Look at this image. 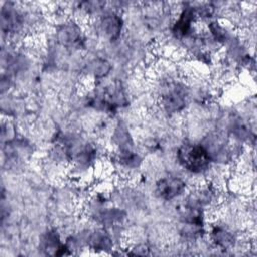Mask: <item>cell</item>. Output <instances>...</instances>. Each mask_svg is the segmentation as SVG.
<instances>
[{"instance_id": "6da1fadb", "label": "cell", "mask_w": 257, "mask_h": 257, "mask_svg": "<svg viewBox=\"0 0 257 257\" xmlns=\"http://www.w3.org/2000/svg\"><path fill=\"white\" fill-rule=\"evenodd\" d=\"M177 159L183 168L193 174L206 172L212 162V156L206 147L192 143H186L179 147Z\"/></svg>"}, {"instance_id": "7a4b0ae2", "label": "cell", "mask_w": 257, "mask_h": 257, "mask_svg": "<svg viewBox=\"0 0 257 257\" xmlns=\"http://www.w3.org/2000/svg\"><path fill=\"white\" fill-rule=\"evenodd\" d=\"M187 92L180 84H173L161 96V104L169 113L182 111L186 106Z\"/></svg>"}, {"instance_id": "3957f363", "label": "cell", "mask_w": 257, "mask_h": 257, "mask_svg": "<svg viewBox=\"0 0 257 257\" xmlns=\"http://www.w3.org/2000/svg\"><path fill=\"white\" fill-rule=\"evenodd\" d=\"M23 14L16 9L14 3L6 2L1 7V28L2 32L15 33L18 32L24 25Z\"/></svg>"}, {"instance_id": "277c9868", "label": "cell", "mask_w": 257, "mask_h": 257, "mask_svg": "<svg viewBox=\"0 0 257 257\" xmlns=\"http://www.w3.org/2000/svg\"><path fill=\"white\" fill-rule=\"evenodd\" d=\"M186 190V183L178 177H164L156 184L157 195L166 201H171L181 196Z\"/></svg>"}, {"instance_id": "5b68a950", "label": "cell", "mask_w": 257, "mask_h": 257, "mask_svg": "<svg viewBox=\"0 0 257 257\" xmlns=\"http://www.w3.org/2000/svg\"><path fill=\"white\" fill-rule=\"evenodd\" d=\"M197 18L195 6L185 4V7H183L173 25V34L178 38H185L189 36L193 29V24Z\"/></svg>"}, {"instance_id": "8992f818", "label": "cell", "mask_w": 257, "mask_h": 257, "mask_svg": "<svg viewBox=\"0 0 257 257\" xmlns=\"http://www.w3.org/2000/svg\"><path fill=\"white\" fill-rule=\"evenodd\" d=\"M56 38L60 44L67 47L79 46L83 40L80 26L73 21L60 24L56 30Z\"/></svg>"}, {"instance_id": "52a82bcc", "label": "cell", "mask_w": 257, "mask_h": 257, "mask_svg": "<svg viewBox=\"0 0 257 257\" xmlns=\"http://www.w3.org/2000/svg\"><path fill=\"white\" fill-rule=\"evenodd\" d=\"M123 21L115 12H108L101 16L99 20V28L101 32L110 40H115L119 37L122 30Z\"/></svg>"}, {"instance_id": "ba28073f", "label": "cell", "mask_w": 257, "mask_h": 257, "mask_svg": "<svg viewBox=\"0 0 257 257\" xmlns=\"http://www.w3.org/2000/svg\"><path fill=\"white\" fill-rule=\"evenodd\" d=\"M89 246L97 251H106L111 249L112 242L108 233L104 230H95L88 236Z\"/></svg>"}, {"instance_id": "9c48e42d", "label": "cell", "mask_w": 257, "mask_h": 257, "mask_svg": "<svg viewBox=\"0 0 257 257\" xmlns=\"http://www.w3.org/2000/svg\"><path fill=\"white\" fill-rule=\"evenodd\" d=\"M211 238L217 246L223 249L232 247L235 241L233 234L222 227H214L211 231Z\"/></svg>"}, {"instance_id": "30bf717a", "label": "cell", "mask_w": 257, "mask_h": 257, "mask_svg": "<svg viewBox=\"0 0 257 257\" xmlns=\"http://www.w3.org/2000/svg\"><path fill=\"white\" fill-rule=\"evenodd\" d=\"M114 144L117 146L118 150H133V140L125 126L119 124L112 136Z\"/></svg>"}, {"instance_id": "8fae6325", "label": "cell", "mask_w": 257, "mask_h": 257, "mask_svg": "<svg viewBox=\"0 0 257 257\" xmlns=\"http://www.w3.org/2000/svg\"><path fill=\"white\" fill-rule=\"evenodd\" d=\"M89 70L90 73L95 76V77H103L106 76L111 68L109 62H107L105 59H101V58H97L94 59L90 62L89 65Z\"/></svg>"}, {"instance_id": "7c38bea8", "label": "cell", "mask_w": 257, "mask_h": 257, "mask_svg": "<svg viewBox=\"0 0 257 257\" xmlns=\"http://www.w3.org/2000/svg\"><path fill=\"white\" fill-rule=\"evenodd\" d=\"M209 30L213 38L218 42H225L228 39V32L219 22L210 23Z\"/></svg>"}]
</instances>
